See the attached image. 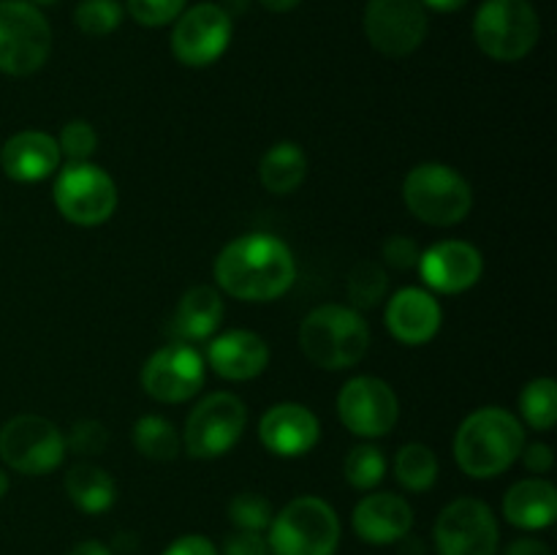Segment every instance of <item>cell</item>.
Wrapping results in <instances>:
<instances>
[{"mask_svg": "<svg viewBox=\"0 0 557 555\" xmlns=\"http://www.w3.org/2000/svg\"><path fill=\"white\" fill-rule=\"evenodd\" d=\"M215 281L239 303H272L297 281V259L281 237L250 232L223 245L215 259Z\"/></svg>", "mask_w": 557, "mask_h": 555, "instance_id": "cell-1", "label": "cell"}, {"mask_svg": "<svg viewBox=\"0 0 557 555\" xmlns=\"http://www.w3.org/2000/svg\"><path fill=\"white\" fill-rule=\"evenodd\" d=\"M525 446V428L500 406L476 408L455 435V460L471 479H493L509 471Z\"/></svg>", "mask_w": 557, "mask_h": 555, "instance_id": "cell-2", "label": "cell"}, {"mask_svg": "<svg viewBox=\"0 0 557 555\" xmlns=\"http://www.w3.org/2000/svg\"><path fill=\"white\" fill-rule=\"evenodd\" d=\"M299 348L315 368L348 370L368 354L370 326L357 308L319 305L299 326Z\"/></svg>", "mask_w": 557, "mask_h": 555, "instance_id": "cell-3", "label": "cell"}, {"mask_svg": "<svg viewBox=\"0 0 557 555\" xmlns=\"http://www.w3.org/2000/svg\"><path fill=\"white\" fill-rule=\"evenodd\" d=\"M267 544L272 555H335L341 544V517L330 501L299 495L272 515Z\"/></svg>", "mask_w": 557, "mask_h": 555, "instance_id": "cell-4", "label": "cell"}, {"mask_svg": "<svg viewBox=\"0 0 557 555\" xmlns=\"http://www.w3.org/2000/svg\"><path fill=\"white\" fill-rule=\"evenodd\" d=\"M403 201L428 226H457L473 207V188L455 166L419 163L403 180Z\"/></svg>", "mask_w": 557, "mask_h": 555, "instance_id": "cell-5", "label": "cell"}, {"mask_svg": "<svg viewBox=\"0 0 557 555\" xmlns=\"http://www.w3.org/2000/svg\"><path fill=\"white\" fill-rule=\"evenodd\" d=\"M542 22L528 0H484L473 16V38L487 58L517 63L536 49Z\"/></svg>", "mask_w": 557, "mask_h": 555, "instance_id": "cell-6", "label": "cell"}, {"mask_svg": "<svg viewBox=\"0 0 557 555\" xmlns=\"http://www.w3.org/2000/svg\"><path fill=\"white\" fill-rule=\"evenodd\" d=\"M52 27L38 5L27 0H0V71L30 76L49 60Z\"/></svg>", "mask_w": 557, "mask_h": 555, "instance_id": "cell-7", "label": "cell"}, {"mask_svg": "<svg viewBox=\"0 0 557 555\" xmlns=\"http://www.w3.org/2000/svg\"><path fill=\"white\" fill-rule=\"evenodd\" d=\"M52 199L74 226H101L117 210V185L107 169L90 161H69L54 180Z\"/></svg>", "mask_w": 557, "mask_h": 555, "instance_id": "cell-8", "label": "cell"}, {"mask_svg": "<svg viewBox=\"0 0 557 555\" xmlns=\"http://www.w3.org/2000/svg\"><path fill=\"white\" fill-rule=\"evenodd\" d=\"M248 424V408L232 392H212L185 419L183 444L196 460H215L232 452Z\"/></svg>", "mask_w": 557, "mask_h": 555, "instance_id": "cell-9", "label": "cell"}, {"mask_svg": "<svg viewBox=\"0 0 557 555\" xmlns=\"http://www.w3.org/2000/svg\"><path fill=\"white\" fill-rule=\"evenodd\" d=\"M0 460L25 477H47L65 460V435L36 414H20L0 428Z\"/></svg>", "mask_w": 557, "mask_h": 555, "instance_id": "cell-10", "label": "cell"}, {"mask_svg": "<svg viewBox=\"0 0 557 555\" xmlns=\"http://www.w3.org/2000/svg\"><path fill=\"white\" fill-rule=\"evenodd\" d=\"M433 539L438 555H495L500 528L484 501L455 498L441 509Z\"/></svg>", "mask_w": 557, "mask_h": 555, "instance_id": "cell-11", "label": "cell"}, {"mask_svg": "<svg viewBox=\"0 0 557 555\" xmlns=\"http://www.w3.org/2000/svg\"><path fill=\"white\" fill-rule=\"evenodd\" d=\"M337 417L348 433L359 439H381L395 430L400 419V400L384 379L357 375L346 381L337 395Z\"/></svg>", "mask_w": 557, "mask_h": 555, "instance_id": "cell-12", "label": "cell"}, {"mask_svg": "<svg viewBox=\"0 0 557 555\" xmlns=\"http://www.w3.org/2000/svg\"><path fill=\"white\" fill-rule=\"evenodd\" d=\"M364 36L375 52L386 58H406L428 38V9L419 0H368Z\"/></svg>", "mask_w": 557, "mask_h": 555, "instance_id": "cell-13", "label": "cell"}, {"mask_svg": "<svg viewBox=\"0 0 557 555\" xmlns=\"http://www.w3.org/2000/svg\"><path fill=\"white\" fill-rule=\"evenodd\" d=\"M205 357L190 343H169L141 365V390L158 403H185L205 386Z\"/></svg>", "mask_w": 557, "mask_h": 555, "instance_id": "cell-14", "label": "cell"}, {"mask_svg": "<svg viewBox=\"0 0 557 555\" xmlns=\"http://www.w3.org/2000/svg\"><path fill=\"white\" fill-rule=\"evenodd\" d=\"M232 44V14L218 3H199L177 16L172 30L174 58L190 69H205L221 60Z\"/></svg>", "mask_w": 557, "mask_h": 555, "instance_id": "cell-15", "label": "cell"}, {"mask_svg": "<svg viewBox=\"0 0 557 555\" xmlns=\"http://www.w3.org/2000/svg\"><path fill=\"white\" fill-rule=\"evenodd\" d=\"M428 292L462 294L479 283L484 272V256L466 239H441L422 250L417 264Z\"/></svg>", "mask_w": 557, "mask_h": 555, "instance_id": "cell-16", "label": "cell"}, {"mask_svg": "<svg viewBox=\"0 0 557 555\" xmlns=\"http://www.w3.org/2000/svg\"><path fill=\"white\" fill-rule=\"evenodd\" d=\"M386 330L403 346H424L438 335L444 324V308L433 292L406 286L386 303Z\"/></svg>", "mask_w": 557, "mask_h": 555, "instance_id": "cell-17", "label": "cell"}, {"mask_svg": "<svg viewBox=\"0 0 557 555\" xmlns=\"http://www.w3.org/2000/svg\"><path fill=\"white\" fill-rule=\"evenodd\" d=\"M259 439L277 457H302L319 444L321 422L302 403H277L259 419Z\"/></svg>", "mask_w": 557, "mask_h": 555, "instance_id": "cell-18", "label": "cell"}, {"mask_svg": "<svg viewBox=\"0 0 557 555\" xmlns=\"http://www.w3.org/2000/svg\"><path fill=\"white\" fill-rule=\"evenodd\" d=\"M60 145L47 131H20L0 147V166L14 183H41L60 169Z\"/></svg>", "mask_w": 557, "mask_h": 555, "instance_id": "cell-19", "label": "cell"}, {"mask_svg": "<svg viewBox=\"0 0 557 555\" xmlns=\"http://www.w3.org/2000/svg\"><path fill=\"white\" fill-rule=\"evenodd\" d=\"M207 362L212 373L226 381H250L270 365V346L253 330H228L212 337L207 346Z\"/></svg>", "mask_w": 557, "mask_h": 555, "instance_id": "cell-20", "label": "cell"}, {"mask_svg": "<svg viewBox=\"0 0 557 555\" xmlns=\"http://www.w3.org/2000/svg\"><path fill=\"white\" fill-rule=\"evenodd\" d=\"M354 533L368 544H395L411 533L413 509L397 493H370L354 506Z\"/></svg>", "mask_w": 557, "mask_h": 555, "instance_id": "cell-21", "label": "cell"}, {"mask_svg": "<svg viewBox=\"0 0 557 555\" xmlns=\"http://www.w3.org/2000/svg\"><path fill=\"white\" fill-rule=\"evenodd\" d=\"M504 517L522 531H544L557 517V490L542 477L522 479L504 495Z\"/></svg>", "mask_w": 557, "mask_h": 555, "instance_id": "cell-22", "label": "cell"}, {"mask_svg": "<svg viewBox=\"0 0 557 555\" xmlns=\"http://www.w3.org/2000/svg\"><path fill=\"white\" fill-rule=\"evenodd\" d=\"M226 316V305L218 288L194 286L180 297L172 316V332L183 343L210 341Z\"/></svg>", "mask_w": 557, "mask_h": 555, "instance_id": "cell-23", "label": "cell"}, {"mask_svg": "<svg viewBox=\"0 0 557 555\" xmlns=\"http://www.w3.org/2000/svg\"><path fill=\"white\" fill-rule=\"evenodd\" d=\"M65 493H69L71 504L85 515H103L117 501V482L107 468L96 466V462H76L65 473Z\"/></svg>", "mask_w": 557, "mask_h": 555, "instance_id": "cell-24", "label": "cell"}, {"mask_svg": "<svg viewBox=\"0 0 557 555\" xmlns=\"http://www.w3.org/2000/svg\"><path fill=\"white\" fill-rule=\"evenodd\" d=\"M259 177L270 194L288 196L308 177V156L297 141H275L259 163Z\"/></svg>", "mask_w": 557, "mask_h": 555, "instance_id": "cell-25", "label": "cell"}, {"mask_svg": "<svg viewBox=\"0 0 557 555\" xmlns=\"http://www.w3.org/2000/svg\"><path fill=\"white\" fill-rule=\"evenodd\" d=\"M134 446L147 460L169 462L180 455L183 439L169 419L158 417V414H145L134 424Z\"/></svg>", "mask_w": 557, "mask_h": 555, "instance_id": "cell-26", "label": "cell"}, {"mask_svg": "<svg viewBox=\"0 0 557 555\" xmlns=\"http://www.w3.org/2000/svg\"><path fill=\"white\" fill-rule=\"evenodd\" d=\"M438 457L428 444H406L395 457V479L411 493H424L438 482Z\"/></svg>", "mask_w": 557, "mask_h": 555, "instance_id": "cell-27", "label": "cell"}, {"mask_svg": "<svg viewBox=\"0 0 557 555\" xmlns=\"http://www.w3.org/2000/svg\"><path fill=\"white\" fill-rule=\"evenodd\" d=\"M520 414L533 430H553L557 422V384L549 375L528 381L520 395Z\"/></svg>", "mask_w": 557, "mask_h": 555, "instance_id": "cell-28", "label": "cell"}, {"mask_svg": "<svg viewBox=\"0 0 557 555\" xmlns=\"http://www.w3.org/2000/svg\"><path fill=\"white\" fill-rule=\"evenodd\" d=\"M343 473L354 490H375L386 477V455L375 444L354 446L343 462Z\"/></svg>", "mask_w": 557, "mask_h": 555, "instance_id": "cell-29", "label": "cell"}, {"mask_svg": "<svg viewBox=\"0 0 557 555\" xmlns=\"http://www.w3.org/2000/svg\"><path fill=\"white\" fill-rule=\"evenodd\" d=\"M386 288H389V275L379 261H359L348 275V299L357 310L375 308L386 297Z\"/></svg>", "mask_w": 557, "mask_h": 555, "instance_id": "cell-30", "label": "cell"}, {"mask_svg": "<svg viewBox=\"0 0 557 555\" xmlns=\"http://www.w3.org/2000/svg\"><path fill=\"white\" fill-rule=\"evenodd\" d=\"M74 22L85 36H109L123 22V3L120 0H82L74 11Z\"/></svg>", "mask_w": 557, "mask_h": 555, "instance_id": "cell-31", "label": "cell"}, {"mask_svg": "<svg viewBox=\"0 0 557 555\" xmlns=\"http://www.w3.org/2000/svg\"><path fill=\"white\" fill-rule=\"evenodd\" d=\"M272 504L261 493H237L228 501V520L237 531L264 533L272 522Z\"/></svg>", "mask_w": 557, "mask_h": 555, "instance_id": "cell-32", "label": "cell"}, {"mask_svg": "<svg viewBox=\"0 0 557 555\" xmlns=\"http://www.w3.org/2000/svg\"><path fill=\"white\" fill-rule=\"evenodd\" d=\"M60 156L69 161H90L98 147V134L87 120H69L60 128Z\"/></svg>", "mask_w": 557, "mask_h": 555, "instance_id": "cell-33", "label": "cell"}, {"mask_svg": "<svg viewBox=\"0 0 557 555\" xmlns=\"http://www.w3.org/2000/svg\"><path fill=\"white\" fill-rule=\"evenodd\" d=\"M109 446V430L96 419H82L65 435V452H74L79 457L103 455Z\"/></svg>", "mask_w": 557, "mask_h": 555, "instance_id": "cell-34", "label": "cell"}, {"mask_svg": "<svg viewBox=\"0 0 557 555\" xmlns=\"http://www.w3.org/2000/svg\"><path fill=\"white\" fill-rule=\"evenodd\" d=\"M188 0H125L134 22L145 27H163L177 20Z\"/></svg>", "mask_w": 557, "mask_h": 555, "instance_id": "cell-35", "label": "cell"}, {"mask_svg": "<svg viewBox=\"0 0 557 555\" xmlns=\"http://www.w3.org/2000/svg\"><path fill=\"white\" fill-rule=\"evenodd\" d=\"M381 256H384L386 264L395 267V270H413V267L419 264L422 250H419L417 239L406 237V234H395V237H389L384 243Z\"/></svg>", "mask_w": 557, "mask_h": 555, "instance_id": "cell-36", "label": "cell"}, {"mask_svg": "<svg viewBox=\"0 0 557 555\" xmlns=\"http://www.w3.org/2000/svg\"><path fill=\"white\" fill-rule=\"evenodd\" d=\"M218 555H272L264 533L256 531H237L226 536L223 550Z\"/></svg>", "mask_w": 557, "mask_h": 555, "instance_id": "cell-37", "label": "cell"}, {"mask_svg": "<svg viewBox=\"0 0 557 555\" xmlns=\"http://www.w3.org/2000/svg\"><path fill=\"white\" fill-rule=\"evenodd\" d=\"M520 457L531 473H547V471H553V466H555L553 446L544 444V441H533V444L522 446Z\"/></svg>", "mask_w": 557, "mask_h": 555, "instance_id": "cell-38", "label": "cell"}, {"mask_svg": "<svg viewBox=\"0 0 557 555\" xmlns=\"http://www.w3.org/2000/svg\"><path fill=\"white\" fill-rule=\"evenodd\" d=\"M161 555H218V547L201 533H185V536L174 539Z\"/></svg>", "mask_w": 557, "mask_h": 555, "instance_id": "cell-39", "label": "cell"}, {"mask_svg": "<svg viewBox=\"0 0 557 555\" xmlns=\"http://www.w3.org/2000/svg\"><path fill=\"white\" fill-rule=\"evenodd\" d=\"M504 555H553L547 542L533 536H520L515 542H509V547L504 550Z\"/></svg>", "mask_w": 557, "mask_h": 555, "instance_id": "cell-40", "label": "cell"}, {"mask_svg": "<svg viewBox=\"0 0 557 555\" xmlns=\"http://www.w3.org/2000/svg\"><path fill=\"white\" fill-rule=\"evenodd\" d=\"M69 555H112V550H109L107 544L96 542V539H85V542L74 544V547L69 550Z\"/></svg>", "mask_w": 557, "mask_h": 555, "instance_id": "cell-41", "label": "cell"}, {"mask_svg": "<svg viewBox=\"0 0 557 555\" xmlns=\"http://www.w3.org/2000/svg\"><path fill=\"white\" fill-rule=\"evenodd\" d=\"M419 3H422L424 9H433V11H441V14H446V11H460L468 0H419Z\"/></svg>", "mask_w": 557, "mask_h": 555, "instance_id": "cell-42", "label": "cell"}, {"mask_svg": "<svg viewBox=\"0 0 557 555\" xmlns=\"http://www.w3.org/2000/svg\"><path fill=\"white\" fill-rule=\"evenodd\" d=\"M261 5H264L267 11H272V14H288V11L297 9L302 0H259Z\"/></svg>", "mask_w": 557, "mask_h": 555, "instance_id": "cell-43", "label": "cell"}, {"mask_svg": "<svg viewBox=\"0 0 557 555\" xmlns=\"http://www.w3.org/2000/svg\"><path fill=\"white\" fill-rule=\"evenodd\" d=\"M5 493H9V473H5L3 468H0V498H3Z\"/></svg>", "mask_w": 557, "mask_h": 555, "instance_id": "cell-44", "label": "cell"}, {"mask_svg": "<svg viewBox=\"0 0 557 555\" xmlns=\"http://www.w3.org/2000/svg\"><path fill=\"white\" fill-rule=\"evenodd\" d=\"M58 0H33V5H54Z\"/></svg>", "mask_w": 557, "mask_h": 555, "instance_id": "cell-45", "label": "cell"}]
</instances>
